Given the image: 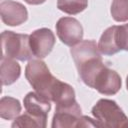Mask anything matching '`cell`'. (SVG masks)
<instances>
[{"label": "cell", "instance_id": "obj_6", "mask_svg": "<svg viewBox=\"0 0 128 128\" xmlns=\"http://www.w3.org/2000/svg\"><path fill=\"white\" fill-rule=\"evenodd\" d=\"M82 116L81 107L74 101L70 104L56 106L55 113L52 118V128L78 127L80 118Z\"/></svg>", "mask_w": 128, "mask_h": 128}, {"label": "cell", "instance_id": "obj_16", "mask_svg": "<svg viewBox=\"0 0 128 128\" xmlns=\"http://www.w3.org/2000/svg\"><path fill=\"white\" fill-rule=\"evenodd\" d=\"M115 40L120 50L128 51V23L116 26Z\"/></svg>", "mask_w": 128, "mask_h": 128}, {"label": "cell", "instance_id": "obj_15", "mask_svg": "<svg viewBox=\"0 0 128 128\" xmlns=\"http://www.w3.org/2000/svg\"><path fill=\"white\" fill-rule=\"evenodd\" d=\"M111 15L117 22L128 20V0H112Z\"/></svg>", "mask_w": 128, "mask_h": 128}, {"label": "cell", "instance_id": "obj_19", "mask_svg": "<svg viewBox=\"0 0 128 128\" xmlns=\"http://www.w3.org/2000/svg\"><path fill=\"white\" fill-rule=\"evenodd\" d=\"M126 86H127V90H128V76L126 78Z\"/></svg>", "mask_w": 128, "mask_h": 128}, {"label": "cell", "instance_id": "obj_1", "mask_svg": "<svg viewBox=\"0 0 128 128\" xmlns=\"http://www.w3.org/2000/svg\"><path fill=\"white\" fill-rule=\"evenodd\" d=\"M25 77L37 93L56 105L75 100L73 87L54 77L46 63L40 59L29 60L25 68Z\"/></svg>", "mask_w": 128, "mask_h": 128}, {"label": "cell", "instance_id": "obj_7", "mask_svg": "<svg viewBox=\"0 0 128 128\" xmlns=\"http://www.w3.org/2000/svg\"><path fill=\"white\" fill-rule=\"evenodd\" d=\"M29 44L35 57L45 58L55 45V35L48 28L37 29L29 35Z\"/></svg>", "mask_w": 128, "mask_h": 128}, {"label": "cell", "instance_id": "obj_17", "mask_svg": "<svg viewBox=\"0 0 128 128\" xmlns=\"http://www.w3.org/2000/svg\"><path fill=\"white\" fill-rule=\"evenodd\" d=\"M78 127H99V124L96 120L88 117V116H81Z\"/></svg>", "mask_w": 128, "mask_h": 128}, {"label": "cell", "instance_id": "obj_5", "mask_svg": "<svg viewBox=\"0 0 128 128\" xmlns=\"http://www.w3.org/2000/svg\"><path fill=\"white\" fill-rule=\"evenodd\" d=\"M56 33L62 43L72 47L82 41L83 27L73 17H62L56 23Z\"/></svg>", "mask_w": 128, "mask_h": 128}, {"label": "cell", "instance_id": "obj_12", "mask_svg": "<svg viewBox=\"0 0 128 128\" xmlns=\"http://www.w3.org/2000/svg\"><path fill=\"white\" fill-rule=\"evenodd\" d=\"M21 104L18 99L4 96L0 100V117L6 120H13L19 116Z\"/></svg>", "mask_w": 128, "mask_h": 128}, {"label": "cell", "instance_id": "obj_13", "mask_svg": "<svg viewBox=\"0 0 128 128\" xmlns=\"http://www.w3.org/2000/svg\"><path fill=\"white\" fill-rule=\"evenodd\" d=\"M87 6L88 0H57V8L70 15H76L84 11Z\"/></svg>", "mask_w": 128, "mask_h": 128}, {"label": "cell", "instance_id": "obj_8", "mask_svg": "<svg viewBox=\"0 0 128 128\" xmlns=\"http://www.w3.org/2000/svg\"><path fill=\"white\" fill-rule=\"evenodd\" d=\"M0 15L4 24L8 26H18L28 18L26 7L13 0H3L0 4Z\"/></svg>", "mask_w": 128, "mask_h": 128}, {"label": "cell", "instance_id": "obj_18", "mask_svg": "<svg viewBox=\"0 0 128 128\" xmlns=\"http://www.w3.org/2000/svg\"><path fill=\"white\" fill-rule=\"evenodd\" d=\"M24 1L30 5H40V4L44 3L46 0H24Z\"/></svg>", "mask_w": 128, "mask_h": 128}, {"label": "cell", "instance_id": "obj_10", "mask_svg": "<svg viewBox=\"0 0 128 128\" xmlns=\"http://www.w3.org/2000/svg\"><path fill=\"white\" fill-rule=\"evenodd\" d=\"M21 67L13 58L1 56V82L2 85H11L18 80Z\"/></svg>", "mask_w": 128, "mask_h": 128}, {"label": "cell", "instance_id": "obj_3", "mask_svg": "<svg viewBox=\"0 0 128 128\" xmlns=\"http://www.w3.org/2000/svg\"><path fill=\"white\" fill-rule=\"evenodd\" d=\"M2 55L20 61L30 60L33 53L29 44V35L3 31L1 34Z\"/></svg>", "mask_w": 128, "mask_h": 128}, {"label": "cell", "instance_id": "obj_2", "mask_svg": "<svg viewBox=\"0 0 128 128\" xmlns=\"http://www.w3.org/2000/svg\"><path fill=\"white\" fill-rule=\"evenodd\" d=\"M91 113L99 124V127H128V117L114 100L99 99L92 107Z\"/></svg>", "mask_w": 128, "mask_h": 128}, {"label": "cell", "instance_id": "obj_11", "mask_svg": "<svg viewBox=\"0 0 128 128\" xmlns=\"http://www.w3.org/2000/svg\"><path fill=\"white\" fill-rule=\"evenodd\" d=\"M115 31H116V25L108 27L101 35L99 42H98V49L101 54L111 56L120 51L116 44L115 40Z\"/></svg>", "mask_w": 128, "mask_h": 128}, {"label": "cell", "instance_id": "obj_4", "mask_svg": "<svg viewBox=\"0 0 128 128\" xmlns=\"http://www.w3.org/2000/svg\"><path fill=\"white\" fill-rule=\"evenodd\" d=\"M122 81L120 75L104 65L95 75L91 88L96 89L103 95H115L121 88Z\"/></svg>", "mask_w": 128, "mask_h": 128}, {"label": "cell", "instance_id": "obj_14", "mask_svg": "<svg viewBox=\"0 0 128 128\" xmlns=\"http://www.w3.org/2000/svg\"><path fill=\"white\" fill-rule=\"evenodd\" d=\"M46 125H47V123H45L42 120L36 118L35 116L31 115L30 113L25 112L24 114H22V115L18 116L17 118H15L11 126L13 128H15V127H20V128H23V127H29V128H32V127L45 128Z\"/></svg>", "mask_w": 128, "mask_h": 128}, {"label": "cell", "instance_id": "obj_9", "mask_svg": "<svg viewBox=\"0 0 128 128\" xmlns=\"http://www.w3.org/2000/svg\"><path fill=\"white\" fill-rule=\"evenodd\" d=\"M26 112L47 123V116L51 109V101L39 93L29 92L23 99Z\"/></svg>", "mask_w": 128, "mask_h": 128}]
</instances>
